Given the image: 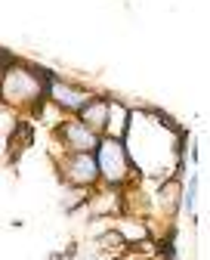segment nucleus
<instances>
[{
    "label": "nucleus",
    "instance_id": "7ed1b4c3",
    "mask_svg": "<svg viewBox=\"0 0 210 260\" xmlns=\"http://www.w3.org/2000/svg\"><path fill=\"white\" fill-rule=\"evenodd\" d=\"M65 137H68L72 146H81V149L93 146V134H90V127H84V124H68L65 127Z\"/></svg>",
    "mask_w": 210,
    "mask_h": 260
},
{
    "label": "nucleus",
    "instance_id": "20e7f679",
    "mask_svg": "<svg viewBox=\"0 0 210 260\" xmlns=\"http://www.w3.org/2000/svg\"><path fill=\"white\" fill-rule=\"evenodd\" d=\"M72 177L81 180V183H90V180L96 177V165H93V158H90V155H78V158H75Z\"/></svg>",
    "mask_w": 210,
    "mask_h": 260
},
{
    "label": "nucleus",
    "instance_id": "f03ea898",
    "mask_svg": "<svg viewBox=\"0 0 210 260\" xmlns=\"http://www.w3.org/2000/svg\"><path fill=\"white\" fill-rule=\"evenodd\" d=\"M53 96H56V103H62L65 109H81L87 103V96L81 90H72L68 84H53Z\"/></svg>",
    "mask_w": 210,
    "mask_h": 260
},
{
    "label": "nucleus",
    "instance_id": "f257e3e1",
    "mask_svg": "<svg viewBox=\"0 0 210 260\" xmlns=\"http://www.w3.org/2000/svg\"><path fill=\"white\" fill-rule=\"evenodd\" d=\"M96 171H102L105 180H112V183H118V180L127 174L124 146H121L118 140H105V143L99 146V168H96Z\"/></svg>",
    "mask_w": 210,
    "mask_h": 260
},
{
    "label": "nucleus",
    "instance_id": "39448f33",
    "mask_svg": "<svg viewBox=\"0 0 210 260\" xmlns=\"http://www.w3.org/2000/svg\"><path fill=\"white\" fill-rule=\"evenodd\" d=\"M84 118H87L90 124H102L105 118H109V109H105L102 103H96V106H90V109L84 112Z\"/></svg>",
    "mask_w": 210,
    "mask_h": 260
}]
</instances>
